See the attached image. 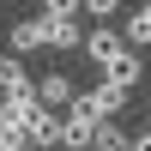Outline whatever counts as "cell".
Wrapping results in <instances>:
<instances>
[{"mask_svg": "<svg viewBox=\"0 0 151 151\" xmlns=\"http://www.w3.org/2000/svg\"><path fill=\"white\" fill-rule=\"evenodd\" d=\"M36 115H42L36 91H6L0 97V133H12V139H30V121Z\"/></svg>", "mask_w": 151, "mask_h": 151, "instance_id": "cell-1", "label": "cell"}, {"mask_svg": "<svg viewBox=\"0 0 151 151\" xmlns=\"http://www.w3.org/2000/svg\"><path fill=\"white\" fill-rule=\"evenodd\" d=\"M121 103H127V91H121L115 79H103V85H91V91H73V109H85V115H121Z\"/></svg>", "mask_w": 151, "mask_h": 151, "instance_id": "cell-2", "label": "cell"}, {"mask_svg": "<svg viewBox=\"0 0 151 151\" xmlns=\"http://www.w3.org/2000/svg\"><path fill=\"white\" fill-rule=\"evenodd\" d=\"M30 91H36L42 109H67L73 103V79H67V73H42V79H30Z\"/></svg>", "mask_w": 151, "mask_h": 151, "instance_id": "cell-3", "label": "cell"}, {"mask_svg": "<svg viewBox=\"0 0 151 151\" xmlns=\"http://www.w3.org/2000/svg\"><path fill=\"white\" fill-rule=\"evenodd\" d=\"M79 48L103 67V60H109V55H121L127 42H121V30H109V18H103V24H91V30H85V42H79Z\"/></svg>", "mask_w": 151, "mask_h": 151, "instance_id": "cell-4", "label": "cell"}, {"mask_svg": "<svg viewBox=\"0 0 151 151\" xmlns=\"http://www.w3.org/2000/svg\"><path fill=\"white\" fill-rule=\"evenodd\" d=\"M30 48H48V18H18L12 24V55H30Z\"/></svg>", "mask_w": 151, "mask_h": 151, "instance_id": "cell-5", "label": "cell"}, {"mask_svg": "<svg viewBox=\"0 0 151 151\" xmlns=\"http://www.w3.org/2000/svg\"><path fill=\"white\" fill-rule=\"evenodd\" d=\"M103 79H115L121 91H127V85H139V55H133V48L109 55V60H103Z\"/></svg>", "mask_w": 151, "mask_h": 151, "instance_id": "cell-6", "label": "cell"}, {"mask_svg": "<svg viewBox=\"0 0 151 151\" xmlns=\"http://www.w3.org/2000/svg\"><path fill=\"white\" fill-rule=\"evenodd\" d=\"M79 42H85V24L79 18H48V48H79Z\"/></svg>", "mask_w": 151, "mask_h": 151, "instance_id": "cell-7", "label": "cell"}, {"mask_svg": "<svg viewBox=\"0 0 151 151\" xmlns=\"http://www.w3.org/2000/svg\"><path fill=\"white\" fill-rule=\"evenodd\" d=\"M121 42H127V48H145V42H151V0H145L139 12H127V24H121Z\"/></svg>", "mask_w": 151, "mask_h": 151, "instance_id": "cell-8", "label": "cell"}, {"mask_svg": "<svg viewBox=\"0 0 151 151\" xmlns=\"http://www.w3.org/2000/svg\"><path fill=\"white\" fill-rule=\"evenodd\" d=\"M30 145H36V151H48V145H60V115H55V109H42V115L30 121Z\"/></svg>", "mask_w": 151, "mask_h": 151, "instance_id": "cell-9", "label": "cell"}, {"mask_svg": "<svg viewBox=\"0 0 151 151\" xmlns=\"http://www.w3.org/2000/svg\"><path fill=\"white\" fill-rule=\"evenodd\" d=\"M115 145H127L121 121H115V115H97V127H91V151H115Z\"/></svg>", "mask_w": 151, "mask_h": 151, "instance_id": "cell-10", "label": "cell"}, {"mask_svg": "<svg viewBox=\"0 0 151 151\" xmlns=\"http://www.w3.org/2000/svg\"><path fill=\"white\" fill-rule=\"evenodd\" d=\"M6 91H30V73H24L18 55H0V97Z\"/></svg>", "mask_w": 151, "mask_h": 151, "instance_id": "cell-11", "label": "cell"}, {"mask_svg": "<svg viewBox=\"0 0 151 151\" xmlns=\"http://www.w3.org/2000/svg\"><path fill=\"white\" fill-rule=\"evenodd\" d=\"M79 12H85L91 24H103V18H115V12H121V0H79Z\"/></svg>", "mask_w": 151, "mask_h": 151, "instance_id": "cell-12", "label": "cell"}, {"mask_svg": "<svg viewBox=\"0 0 151 151\" xmlns=\"http://www.w3.org/2000/svg\"><path fill=\"white\" fill-rule=\"evenodd\" d=\"M42 12H48V18H85L79 0H42Z\"/></svg>", "mask_w": 151, "mask_h": 151, "instance_id": "cell-13", "label": "cell"}, {"mask_svg": "<svg viewBox=\"0 0 151 151\" xmlns=\"http://www.w3.org/2000/svg\"><path fill=\"white\" fill-rule=\"evenodd\" d=\"M0 151H36L30 139H12V133H0Z\"/></svg>", "mask_w": 151, "mask_h": 151, "instance_id": "cell-14", "label": "cell"}, {"mask_svg": "<svg viewBox=\"0 0 151 151\" xmlns=\"http://www.w3.org/2000/svg\"><path fill=\"white\" fill-rule=\"evenodd\" d=\"M127 151H151V127H139V133H133V139H127Z\"/></svg>", "mask_w": 151, "mask_h": 151, "instance_id": "cell-15", "label": "cell"}, {"mask_svg": "<svg viewBox=\"0 0 151 151\" xmlns=\"http://www.w3.org/2000/svg\"><path fill=\"white\" fill-rule=\"evenodd\" d=\"M145 127H151V109H145Z\"/></svg>", "mask_w": 151, "mask_h": 151, "instance_id": "cell-16", "label": "cell"}, {"mask_svg": "<svg viewBox=\"0 0 151 151\" xmlns=\"http://www.w3.org/2000/svg\"><path fill=\"white\" fill-rule=\"evenodd\" d=\"M115 151H127V145H115Z\"/></svg>", "mask_w": 151, "mask_h": 151, "instance_id": "cell-17", "label": "cell"}]
</instances>
